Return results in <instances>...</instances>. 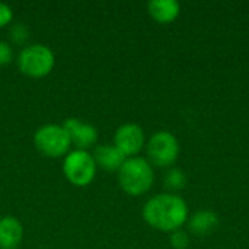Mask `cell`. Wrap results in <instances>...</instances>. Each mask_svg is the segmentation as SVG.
<instances>
[{
    "label": "cell",
    "mask_w": 249,
    "mask_h": 249,
    "mask_svg": "<svg viewBox=\"0 0 249 249\" xmlns=\"http://www.w3.org/2000/svg\"><path fill=\"white\" fill-rule=\"evenodd\" d=\"M9 39L13 45H25L29 39V29L25 23L18 22L9 28Z\"/></svg>",
    "instance_id": "cell-14"
},
{
    "label": "cell",
    "mask_w": 249,
    "mask_h": 249,
    "mask_svg": "<svg viewBox=\"0 0 249 249\" xmlns=\"http://www.w3.org/2000/svg\"><path fill=\"white\" fill-rule=\"evenodd\" d=\"M153 179L155 175L150 162L140 156L127 158L118 169V184L121 190L131 197H139L147 193Z\"/></svg>",
    "instance_id": "cell-2"
},
{
    "label": "cell",
    "mask_w": 249,
    "mask_h": 249,
    "mask_svg": "<svg viewBox=\"0 0 249 249\" xmlns=\"http://www.w3.org/2000/svg\"><path fill=\"white\" fill-rule=\"evenodd\" d=\"M13 60V48L7 41L0 39V67L7 66Z\"/></svg>",
    "instance_id": "cell-16"
},
{
    "label": "cell",
    "mask_w": 249,
    "mask_h": 249,
    "mask_svg": "<svg viewBox=\"0 0 249 249\" xmlns=\"http://www.w3.org/2000/svg\"><path fill=\"white\" fill-rule=\"evenodd\" d=\"M114 144L124 153L125 158H134L146 144L144 131L136 123H125L117 128L114 134Z\"/></svg>",
    "instance_id": "cell-7"
},
{
    "label": "cell",
    "mask_w": 249,
    "mask_h": 249,
    "mask_svg": "<svg viewBox=\"0 0 249 249\" xmlns=\"http://www.w3.org/2000/svg\"><path fill=\"white\" fill-rule=\"evenodd\" d=\"M63 127L67 131L71 144H74L76 149L88 150L98 142V130L93 124H89L79 118H67L63 123Z\"/></svg>",
    "instance_id": "cell-8"
},
{
    "label": "cell",
    "mask_w": 249,
    "mask_h": 249,
    "mask_svg": "<svg viewBox=\"0 0 249 249\" xmlns=\"http://www.w3.org/2000/svg\"><path fill=\"white\" fill-rule=\"evenodd\" d=\"M12 20H13V9L9 4L0 1V28L9 26Z\"/></svg>",
    "instance_id": "cell-17"
},
{
    "label": "cell",
    "mask_w": 249,
    "mask_h": 249,
    "mask_svg": "<svg viewBox=\"0 0 249 249\" xmlns=\"http://www.w3.org/2000/svg\"><path fill=\"white\" fill-rule=\"evenodd\" d=\"M23 239V226L15 216L0 219V249H18Z\"/></svg>",
    "instance_id": "cell-10"
},
{
    "label": "cell",
    "mask_w": 249,
    "mask_h": 249,
    "mask_svg": "<svg viewBox=\"0 0 249 249\" xmlns=\"http://www.w3.org/2000/svg\"><path fill=\"white\" fill-rule=\"evenodd\" d=\"M217 226H219L217 214L213 212H209V210L197 212L188 223L190 231L196 236H207V235L213 233L217 229Z\"/></svg>",
    "instance_id": "cell-12"
},
{
    "label": "cell",
    "mask_w": 249,
    "mask_h": 249,
    "mask_svg": "<svg viewBox=\"0 0 249 249\" xmlns=\"http://www.w3.org/2000/svg\"><path fill=\"white\" fill-rule=\"evenodd\" d=\"M149 15L159 23H169L179 15V4L174 0H152L147 3Z\"/></svg>",
    "instance_id": "cell-11"
},
{
    "label": "cell",
    "mask_w": 249,
    "mask_h": 249,
    "mask_svg": "<svg viewBox=\"0 0 249 249\" xmlns=\"http://www.w3.org/2000/svg\"><path fill=\"white\" fill-rule=\"evenodd\" d=\"M190 244V238L187 235V232L178 229V231H174L172 235H171V245L175 249H185Z\"/></svg>",
    "instance_id": "cell-15"
},
{
    "label": "cell",
    "mask_w": 249,
    "mask_h": 249,
    "mask_svg": "<svg viewBox=\"0 0 249 249\" xmlns=\"http://www.w3.org/2000/svg\"><path fill=\"white\" fill-rule=\"evenodd\" d=\"M147 160L150 165H156L159 168L171 166L179 155V144L177 137L169 131H158L155 133L147 144Z\"/></svg>",
    "instance_id": "cell-6"
},
{
    "label": "cell",
    "mask_w": 249,
    "mask_h": 249,
    "mask_svg": "<svg viewBox=\"0 0 249 249\" xmlns=\"http://www.w3.org/2000/svg\"><path fill=\"white\" fill-rule=\"evenodd\" d=\"M92 156L96 162V166L108 172H118L127 159L115 144H98L95 146Z\"/></svg>",
    "instance_id": "cell-9"
},
{
    "label": "cell",
    "mask_w": 249,
    "mask_h": 249,
    "mask_svg": "<svg viewBox=\"0 0 249 249\" xmlns=\"http://www.w3.org/2000/svg\"><path fill=\"white\" fill-rule=\"evenodd\" d=\"M188 217L185 201L171 193L152 197L143 207V219L153 229L162 232L178 231Z\"/></svg>",
    "instance_id": "cell-1"
},
{
    "label": "cell",
    "mask_w": 249,
    "mask_h": 249,
    "mask_svg": "<svg viewBox=\"0 0 249 249\" xmlns=\"http://www.w3.org/2000/svg\"><path fill=\"white\" fill-rule=\"evenodd\" d=\"M96 162L90 152L74 149L70 150L63 160V174L74 187H88L96 177Z\"/></svg>",
    "instance_id": "cell-5"
},
{
    "label": "cell",
    "mask_w": 249,
    "mask_h": 249,
    "mask_svg": "<svg viewBox=\"0 0 249 249\" xmlns=\"http://www.w3.org/2000/svg\"><path fill=\"white\" fill-rule=\"evenodd\" d=\"M16 64L22 74L32 79H41L53 71L55 55L53 50L44 44H29L19 51Z\"/></svg>",
    "instance_id": "cell-3"
},
{
    "label": "cell",
    "mask_w": 249,
    "mask_h": 249,
    "mask_svg": "<svg viewBox=\"0 0 249 249\" xmlns=\"http://www.w3.org/2000/svg\"><path fill=\"white\" fill-rule=\"evenodd\" d=\"M34 144L36 150L51 159L63 158L70 152L71 142L63 124H44L34 134Z\"/></svg>",
    "instance_id": "cell-4"
},
{
    "label": "cell",
    "mask_w": 249,
    "mask_h": 249,
    "mask_svg": "<svg viewBox=\"0 0 249 249\" xmlns=\"http://www.w3.org/2000/svg\"><path fill=\"white\" fill-rule=\"evenodd\" d=\"M165 185H166V188H169L172 191H179V190L185 188L187 177H185L184 171H181L178 168L168 171V174L165 175Z\"/></svg>",
    "instance_id": "cell-13"
}]
</instances>
